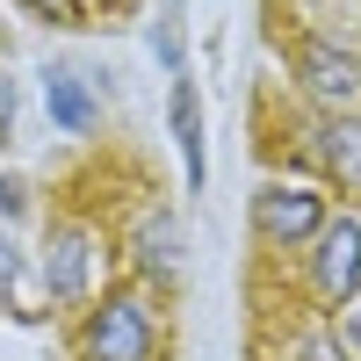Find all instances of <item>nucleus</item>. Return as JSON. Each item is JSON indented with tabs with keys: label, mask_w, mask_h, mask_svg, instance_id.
<instances>
[{
	"label": "nucleus",
	"mask_w": 361,
	"mask_h": 361,
	"mask_svg": "<svg viewBox=\"0 0 361 361\" xmlns=\"http://www.w3.org/2000/svg\"><path fill=\"white\" fill-rule=\"evenodd\" d=\"M152 340H159V325H152V311H145V296L116 289V296H102V304L87 311L80 354L87 361H152Z\"/></svg>",
	"instance_id": "obj_1"
},
{
	"label": "nucleus",
	"mask_w": 361,
	"mask_h": 361,
	"mask_svg": "<svg viewBox=\"0 0 361 361\" xmlns=\"http://www.w3.org/2000/svg\"><path fill=\"white\" fill-rule=\"evenodd\" d=\"M333 224L325 217V195H311V188H260L253 195V231L267 238V246H311V238Z\"/></svg>",
	"instance_id": "obj_2"
},
{
	"label": "nucleus",
	"mask_w": 361,
	"mask_h": 361,
	"mask_svg": "<svg viewBox=\"0 0 361 361\" xmlns=\"http://www.w3.org/2000/svg\"><path fill=\"white\" fill-rule=\"evenodd\" d=\"M311 246H318L311 253V289L325 296V304H354L361 296V224L340 217V224H325Z\"/></svg>",
	"instance_id": "obj_3"
},
{
	"label": "nucleus",
	"mask_w": 361,
	"mask_h": 361,
	"mask_svg": "<svg viewBox=\"0 0 361 361\" xmlns=\"http://www.w3.org/2000/svg\"><path fill=\"white\" fill-rule=\"evenodd\" d=\"M296 73H304L311 102H325L333 116L361 102V66H354L340 44H325V37H304V44H296Z\"/></svg>",
	"instance_id": "obj_4"
},
{
	"label": "nucleus",
	"mask_w": 361,
	"mask_h": 361,
	"mask_svg": "<svg viewBox=\"0 0 361 361\" xmlns=\"http://www.w3.org/2000/svg\"><path fill=\"white\" fill-rule=\"evenodd\" d=\"M318 159L333 166L340 188H361V116L354 109H340V116L318 123Z\"/></svg>",
	"instance_id": "obj_5"
},
{
	"label": "nucleus",
	"mask_w": 361,
	"mask_h": 361,
	"mask_svg": "<svg viewBox=\"0 0 361 361\" xmlns=\"http://www.w3.org/2000/svg\"><path fill=\"white\" fill-rule=\"evenodd\" d=\"M87 231H58L51 238V260H44V282H51V296L58 304H73V296H87Z\"/></svg>",
	"instance_id": "obj_6"
},
{
	"label": "nucleus",
	"mask_w": 361,
	"mask_h": 361,
	"mask_svg": "<svg viewBox=\"0 0 361 361\" xmlns=\"http://www.w3.org/2000/svg\"><path fill=\"white\" fill-rule=\"evenodd\" d=\"M44 109H51V123H58V130H87V123H94V102H87L80 73H66V66H51V73H44Z\"/></svg>",
	"instance_id": "obj_7"
},
{
	"label": "nucleus",
	"mask_w": 361,
	"mask_h": 361,
	"mask_svg": "<svg viewBox=\"0 0 361 361\" xmlns=\"http://www.w3.org/2000/svg\"><path fill=\"white\" fill-rule=\"evenodd\" d=\"M173 145H180V166H188V188H202V102L188 80H173Z\"/></svg>",
	"instance_id": "obj_8"
},
{
	"label": "nucleus",
	"mask_w": 361,
	"mask_h": 361,
	"mask_svg": "<svg viewBox=\"0 0 361 361\" xmlns=\"http://www.w3.org/2000/svg\"><path fill=\"white\" fill-rule=\"evenodd\" d=\"M137 267H145V275H173V267H180V224L166 217V209H145V224H137Z\"/></svg>",
	"instance_id": "obj_9"
},
{
	"label": "nucleus",
	"mask_w": 361,
	"mask_h": 361,
	"mask_svg": "<svg viewBox=\"0 0 361 361\" xmlns=\"http://www.w3.org/2000/svg\"><path fill=\"white\" fill-rule=\"evenodd\" d=\"M152 44H159V58H166V73L180 80V0H166V22L152 29Z\"/></svg>",
	"instance_id": "obj_10"
},
{
	"label": "nucleus",
	"mask_w": 361,
	"mask_h": 361,
	"mask_svg": "<svg viewBox=\"0 0 361 361\" xmlns=\"http://www.w3.org/2000/svg\"><path fill=\"white\" fill-rule=\"evenodd\" d=\"M0 209H8V217H22V209H29V188H22L15 173H0Z\"/></svg>",
	"instance_id": "obj_11"
},
{
	"label": "nucleus",
	"mask_w": 361,
	"mask_h": 361,
	"mask_svg": "<svg viewBox=\"0 0 361 361\" xmlns=\"http://www.w3.org/2000/svg\"><path fill=\"white\" fill-rule=\"evenodd\" d=\"M340 347L361 361V296H354V304H347V325H340Z\"/></svg>",
	"instance_id": "obj_12"
},
{
	"label": "nucleus",
	"mask_w": 361,
	"mask_h": 361,
	"mask_svg": "<svg viewBox=\"0 0 361 361\" xmlns=\"http://www.w3.org/2000/svg\"><path fill=\"white\" fill-rule=\"evenodd\" d=\"M29 8H44L51 22H80V0H29Z\"/></svg>",
	"instance_id": "obj_13"
}]
</instances>
